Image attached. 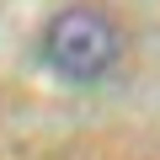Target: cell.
<instances>
[{"label": "cell", "mask_w": 160, "mask_h": 160, "mask_svg": "<svg viewBox=\"0 0 160 160\" xmlns=\"http://www.w3.org/2000/svg\"><path fill=\"white\" fill-rule=\"evenodd\" d=\"M123 59V32L96 6H64L43 27V64L69 86H96Z\"/></svg>", "instance_id": "obj_1"}]
</instances>
